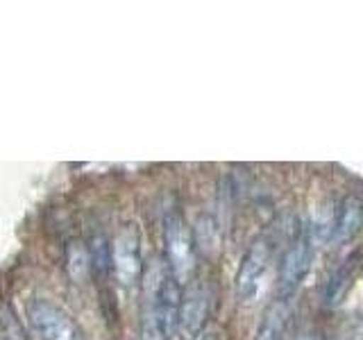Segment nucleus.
I'll return each instance as SVG.
<instances>
[{
    "mask_svg": "<svg viewBox=\"0 0 363 340\" xmlns=\"http://www.w3.org/2000/svg\"><path fill=\"white\" fill-rule=\"evenodd\" d=\"M196 259L198 247L196 238H193V230L184 220V215L170 211L164 218V264L182 286H186L193 279Z\"/></svg>",
    "mask_w": 363,
    "mask_h": 340,
    "instance_id": "1",
    "label": "nucleus"
},
{
    "mask_svg": "<svg viewBox=\"0 0 363 340\" xmlns=\"http://www.w3.org/2000/svg\"><path fill=\"white\" fill-rule=\"evenodd\" d=\"M28 320L41 340H86L82 327L50 300H32L28 304Z\"/></svg>",
    "mask_w": 363,
    "mask_h": 340,
    "instance_id": "2",
    "label": "nucleus"
},
{
    "mask_svg": "<svg viewBox=\"0 0 363 340\" xmlns=\"http://www.w3.org/2000/svg\"><path fill=\"white\" fill-rule=\"evenodd\" d=\"M111 272L123 288H134L143 275L141 234L136 225H125L111 241Z\"/></svg>",
    "mask_w": 363,
    "mask_h": 340,
    "instance_id": "3",
    "label": "nucleus"
},
{
    "mask_svg": "<svg viewBox=\"0 0 363 340\" xmlns=\"http://www.w3.org/2000/svg\"><path fill=\"white\" fill-rule=\"evenodd\" d=\"M211 313V290L204 281H189L182 286V300L177 311V334L184 340L202 336Z\"/></svg>",
    "mask_w": 363,
    "mask_h": 340,
    "instance_id": "4",
    "label": "nucleus"
},
{
    "mask_svg": "<svg viewBox=\"0 0 363 340\" xmlns=\"http://www.w3.org/2000/svg\"><path fill=\"white\" fill-rule=\"evenodd\" d=\"M313 261V245L309 234H300L295 241L289 245L279 261V275H277V293L279 298L289 300L291 295L300 288L304 277L309 275Z\"/></svg>",
    "mask_w": 363,
    "mask_h": 340,
    "instance_id": "5",
    "label": "nucleus"
},
{
    "mask_svg": "<svg viewBox=\"0 0 363 340\" xmlns=\"http://www.w3.org/2000/svg\"><path fill=\"white\" fill-rule=\"evenodd\" d=\"M270 243L266 238H257V241L247 247V252L238 266L236 272V295L238 300L243 304H250L259 298V290H261V283H264V277L268 272L270 266Z\"/></svg>",
    "mask_w": 363,
    "mask_h": 340,
    "instance_id": "6",
    "label": "nucleus"
},
{
    "mask_svg": "<svg viewBox=\"0 0 363 340\" xmlns=\"http://www.w3.org/2000/svg\"><path fill=\"white\" fill-rule=\"evenodd\" d=\"M363 230V198L345 196L340 200L338 209L334 211L332 220V241L334 243H350Z\"/></svg>",
    "mask_w": 363,
    "mask_h": 340,
    "instance_id": "7",
    "label": "nucleus"
},
{
    "mask_svg": "<svg viewBox=\"0 0 363 340\" xmlns=\"http://www.w3.org/2000/svg\"><path fill=\"white\" fill-rule=\"evenodd\" d=\"M357 270H359V256H350L347 261H343L332 275H329V279L325 281L323 286V304L329 306V309H334V306H338L340 302L345 300L347 290L352 288V283H354V277H357Z\"/></svg>",
    "mask_w": 363,
    "mask_h": 340,
    "instance_id": "8",
    "label": "nucleus"
},
{
    "mask_svg": "<svg viewBox=\"0 0 363 340\" xmlns=\"http://www.w3.org/2000/svg\"><path fill=\"white\" fill-rule=\"evenodd\" d=\"M291 313H293L291 298L289 300L277 298L264 313V320H261L259 332H257V340H281L291 322Z\"/></svg>",
    "mask_w": 363,
    "mask_h": 340,
    "instance_id": "9",
    "label": "nucleus"
},
{
    "mask_svg": "<svg viewBox=\"0 0 363 340\" xmlns=\"http://www.w3.org/2000/svg\"><path fill=\"white\" fill-rule=\"evenodd\" d=\"M139 340H170V334L162 322V315L157 311L152 293L143 288V309H141V324H139Z\"/></svg>",
    "mask_w": 363,
    "mask_h": 340,
    "instance_id": "10",
    "label": "nucleus"
},
{
    "mask_svg": "<svg viewBox=\"0 0 363 340\" xmlns=\"http://www.w3.org/2000/svg\"><path fill=\"white\" fill-rule=\"evenodd\" d=\"M86 252H89L91 272H94L98 279H107V275L111 272V243L107 241V236L105 234L91 236Z\"/></svg>",
    "mask_w": 363,
    "mask_h": 340,
    "instance_id": "11",
    "label": "nucleus"
},
{
    "mask_svg": "<svg viewBox=\"0 0 363 340\" xmlns=\"http://www.w3.org/2000/svg\"><path fill=\"white\" fill-rule=\"evenodd\" d=\"M66 270H68V275H71V279L77 283H82V279L91 272L89 252H86V245L82 241H71V245H68Z\"/></svg>",
    "mask_w": 363,
    "mask_h": 340,
    "instance_id": "12",
    "label": "nucleus"
},
{
    "mask_svg": "<svg viewBox=\"0 0 363 340\" xmlns=\"http://www.w3.org/2000/svg\"><path fill=\"white\" fill-rule=\"evenodd\" d=\"M298 340H323L318 334H304V336H300Z\"/></svg>",
    "mask_w": 363,
    "mask_h": 340,
    "instance_id": "13",
    "label": "nucleus"
},
{
    "mask_svg": "<svg viewBox=\"0 0 363 340\" xmlns=\"http://www.w3.org/2000/svg\"><path fill=\"white\" fill-rule=\"evenodd\" d=\"M196 340H218V338L211 336V334H204V336H200V338H196Z\"/></svg>",
    "mask_w": 363,
    "mask_h": 340,
    "instance_id": "14",
    "label": "nucleus"
}]
</instances>
